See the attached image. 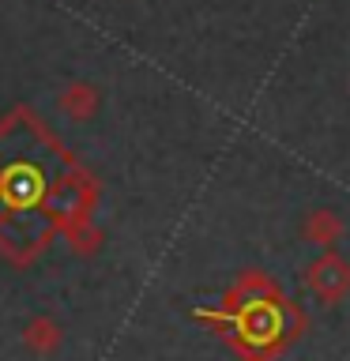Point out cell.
<instances>
[{
	"mask_svg": "<svg viewBox=\"0 0 350 361\" xmlns=\"http://www.w3.org/2000/svg\"><path fill=\"white\" fill-rule=\"evenodd\" d=\"M61 106H64L68 113H72L76 121H87L90 113L98 109V94H95L90 87H72V90L64 94V102H61Z\"/></svg>",
	"mask_w": 350,
	"mask_h": 361,
	"instance_id": "8992f818",
	"label": "cell"
},
{
	"mask_svg": "<svg viewBox=\"0 0 350 361\" xmlns=\"http://www.w3.org/2000/svg\"><path fill=\"white\" fill-rule=\"evenodd\" d=\"M64 241H68V248H72L76 256H95L102 248V230H98V222H83V226H76Z\"/></svg>",
	"mask_w": 350,
	"mask_h": 361,
	"instance_id": "5b68a950",
	"label": "cell"
},
{
	"mask_svg": "<svg viewBox=\"0 0 350 361\" xmlns=\"http://www.w3.org/2000/svg\"><path fill=\"white\" fill-rule=\"evenodd\" d=\"M305 290L313 293L320 305H339L350 298V259L332 248V252H320L313 264H305L301 271Z\"/></svg>",
	"mask_w": 350,
	"mask_h": 361,
	"instance_id": "7a4b0ae2",
	"label": "cell"
},
{
	"mask_svg": "<svg viewBox=\"0 0 350 361\" xmlns=\"http://www.w3.org/2000/svg\"><path fill=\"white\" fill-rule=\"evenodd\" d=\"M237 361H279L309 331V316L267 271L245 267L215 305L192 312Z\"/></svg>",
	"mask_w": 350,
	"mask_h": 361,
	"instance_id": "6da1fadb",
	"label": "cell"
},
{
	"mask_svg": "<svg viewBox=\"0 0 350 361\" xmlns=\"http://www.w3.org/2000/svg\"><path fill=\"white\" fill-rule=\"evenodd\" d=\"M61 324L53 320V316H34V320L23 327V346L30 350V354L38 357H49L56 354V346H61Z\"/></svg>",
	"mask_w": 350,
	"mask_h": 361,
	"instance_id": "277c9868",
	"label": "cell"
},
{
	"mask_svg": "<svg viewBox=\"0 0 350 361\" xmlns=\"http://www.w3.org/2000/svg\"><path fill=\"white\" fill-rule=\"evenodd\" d=\"M343 233H346V222L339 219L332 207H316L301 219V237L309 245H316L320 252H332V248L343 241Z\"/></svg>",
	"mask_w": 350,
	"mask_h": 361,
	"instance_id": "3957f363",
	"label": "cell"
}]
</instances>
